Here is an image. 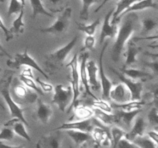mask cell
<instances>
[{"label": "cell", "instance_id": "obj_1", "mask_svg": "<svg viewBox=\"0 0 158 148\" xmlns=\"http://www.w3.org/2000/svg\"><path fill=\"white\" fill-rule=\"evenodd\" d=\"M123 21L121 26L117 30V38L111 50V57L115 63L120 60V56L124 50L127 44L134 32L140 29V18L134 12L127 13L123 15Z\"/></svg>", "mask_w": 158, "mask_h": 148}, {"label": "cell", "instance_id": "obj_2", "mask_svg": "<svg viewBox=\"0 0 158 148\" xmlns=\"http://www.w3.org/2000/svg\"><path fill=\"white\" fill-rule=\"evenodd\" d=\"M14 73H15V72L10 70H7L5 72L4 76L0 80V92H1L4 100L6 101L8 107H9V112H10L12 118L13 117L18 118L26 126H29V123L26 121L24 115H23L24 109L19 107V106L12 100L10 95V92H9V86H10L12 77L14 76Z\"/></svg>", "mask_w": 158, "mask_h": 148}, {"label": "cell", "instance_id": "obj_3", "mask_svg": "<svg viewBox=\"0 0 158 148\" xmlns=\"http://www.w3.org/2000/svg\"><path fill=\"white\" fill-rule=\"evenodd\" d=\"M79 40L78 35H75L72 40L69 42L66 45L60 49H57L55 52L48 54L45 57V66L46 70L49 74H54L60 70L64 65L65 60L69 55V52L73 50L74 46Z\"/></svg>", "mask_w": 158, "mask_h": 148}, {"label": "cell", "instance_id": "obj_4", "mask_svg": "<svg viewBox=\"0 0 158 148\" xmlns=\"http://www.w3.org/2000/svg\"><path fill=\"white\" fill-rule=\"evenodd\" d=\"M9 92L12 100L18 105L32 104L38 99L35 92L31 91L18 77H12Z\"/></svg>", "mask_w": 158, "mask_h": 148}, {"label": "cell", "instance_id": "obj_5", "mask_svg": "<svg viewBox=\"0 0 158 148\" xmlns=\"http://www.w3.org/2000/svg\"><path fill=\"white\" fill-rule=\"evenodd\" d=\"M6 65L8 66V67L11 68V69H19L21 66H29V67L32 68V69H35L39 72H40L46 80L49 79V76L46 74V72L42 68H40V66L35 62V60H33L29 56L27 49H25L24 52L15 54L13 60L12 59L9 60H9L6 63Z\"/></svg>", "mask_w": 158, "mask_h": 148}, {"label": "cell", "instance_id": "obj_6", "mask_svg": "<svg viewBox=\"0 0 158 148\" xmlns=\"http://www.w3.org/2000/svg\"><path fill=\"white\" fill-rule=\"evenodd\" d=\"M72 9L67 7L64 9L61 14L57 17L55 23L48 28L40 29V32L44 33H51L53 35H60L66 32L69 28L72 19Z\"/></svg>", "mask_w": 158, "mask_h": 148}, {"label": "cell", "instance_id": "obj_7", "mask_svg": "<svg viewBox=\"0 0 158 148\" xmlns=\"http://www.w3.org/2000/svg\"><path fill=\"white\" fill-rule=\"evenodd\" d=\"M73 89L71 86H64L58 84L54 88V95L52 97V103L56 104L62 112H65L66 108L69 106L73 100Z\"/></svg>", "mask_w": 158, "mask_h": 148}, {"label": "cell", "instance_id": "obj_8", "mask_svg": "<svg viewBox=\"0 0 158 148\" xmlns=\"http://www.w3.org/2000/svg\"><path fill=\"white\" fill-rule=\"evenodd\" d=\"M66 67H70L71 69V78H70V83H71V87L73 89V100L71 102L69 107L68 109L67 113L70 112L71 109L73 106L75 105L77 103V99H78L79 96L80 94V74H79L78 71V53H76L70 60L68 64H66Z\"/></svg>", "mask_w": 158, "mask_h": 148}, {"label": "cell", "instance_id": "obj_9", "mask_svg": "<svg viewBox=\"0 0 158 148\" xmlns=\"http://www.w3.org/2000/svg\"><path fill=\"white\" fill-rule=\"evenodd\" d=\"M103 125L99 122L96 117L80 120L78 121L70 122V123H63L60 126L54 129V130H77L84 131V132H92L93 129L96 126Z\"/></svg>", "mask_w": 158, "mask_h": 148}, {"label": "cell", "instance_id": "obj_10", "mask_svg": "<svg viewBox=\"0 0 158 148\" xmlns=\"http://www.w3.org/2000/svg\"><path fill=\"white\" fill-rule=\"evenodd\" d=\"M110 69L112 72L115 73L117 76L120 79V81L125 85V86L129 89L131 96V100H140L142 90H143V84H142V83L134 81L131 78L126 76L122 72H118V71L113 69V68H110Z\"/></svg>", "mask_w": 158, "mask_h": 148}, {"label": "cell", "instance_id": "obj_11", "mask_svg": "<svg viewBox=\"0 0 158 148\" xmlns=\"http://www.w3.org/2000/svg\"><path fill=\"white\" fill-rule=\"evenodd\" d=\"M142 111L141 109H135L132 111L122 110L118 111L114 114V123H117L118 126L125 131H129L132 126L134 119Z\"/></svg>", "mask_w": 158, "mask_h": 148}, {"label": "cell", "instance_id": "obj_12", "mask_svg": "<svg viewBox=\"0 0 158 148\" xmlns=\"http://www.w3.org/2000/svg\"><path fill=\"white\" fill-rule=\"evenodd\" d=\"M108 41L105 42L104 45H103L102 50L100 54V58H99V68L98 72L100 74V85H101L102 90H103V98L106 99V100H109V93L110 91L111 88H112V83L110 81L109 79L106 77L105 75L104 69H103V56H104V52L106 51V47H107Z\"/></svg>", "mask_w": 158, "mask_h": 148}, {"label": "cell", "instance_id": "obj_13", "mask_svg": "<svg viewBox=\"0 0 158 148\" xmlns=\"http://www.w3.org/2000/svg\"><path fill=\"white\" fill-rule=\"evenodd\" d=\"M91 134H92L94 143H96V146H110V143L112 144L110 133L109 130L105 127L104 125L96 126L93 129Z\"/></svg>", "mask_w": 158, "mask_h": 148}, {"label": "cell", "instance_id": "obj_14", "mask_svg": "<svg viewBox=\"0 0 158 148\" xmlns=\"http://www.w3.org/2000/svg\"><path fill=\"white\" fill-rule=\"evenodd\" d=\"M109 98L115 102V103H123L131 101V96L129 89L122 83L111 88Z\"/></svg>", "mask_w": 158, "mask_h": 148}, {"label": "cell", "instance_id": "obj_15", "mask_svg": "<svg viewBox=\"0 0 158 148\" xmlns=\"http://www.w3.org/2000/svg\"><path fill=\"white\" fill-rule=\"evenodd\" d=\"M114 12V9H110L109 12L106 13V16L104 18V21H103V26L101 28V32H100V43H102L104 42V39L106 37H110V38H114L116 36L117 33V24H111L110 23V19L111 18L113 12Z\"/></svg>", "mask_w": 158, "mask_h": 148}, {"label": "cell", "instance_id": "obj_16", "mask_svg": "<svg viewBox=\"0 0 158 148\" xmlns=\"http://www.w3.org/2000/svg\"><path fill=\"white\" fill-rule=\"evenodd\" d=\"M52 134L44 135L40 139L36 146L39 148H58L61 146L62 137L59 130H54Z\"/></svg>", "mask_w": 158, "mask_h": 148}, {"label": "cell", "instance_id": "obj_17", "mask_svg": "<svg viewBox=\"0 0 158 148\" xmlns=\"http://www.w3.org/2000/svg\"><path fill=\"white\" fill-rule=\"evenodd\" d=\"M88 58H89V53L88 52H84L80 56V80H81L82 85L84 86L86 92L94 100H97V98L90 90V87H89V83H88V78H87V73H86V64L87 62Z\"/></svg>", "mask_w": 158, "mask_h": 148}, {"label": "cell", "instance_id": "obj_18", "mask_svg": "<svg viewBox=\"0 0 158 148\" xmlns=\"http://www.w3.org/2000/svg\"><path fill=\"white\" fill-rule=\"evenodd\" d=\"M37 107L35 112L36 119L43 124H47L53 114L52 106L49 104L44 103L40 99H37Z\"/></svg>", "mask_w": 158, "mask_h": 148}, {"label": "cell", "instance_id": "obj_19", "mask_svg": "<svg viewBox=\"0 0 158 148\" xmlns=\"http://www.w3.org/2000/svg\"><path fill=\"white\" fill-rule=\"evenodd\" d=\"M86 73H87L88 83L89 87L94 89V91H99L101 88L100 82L97 80V72H98V67L96 65L95 62L93 60L86 62Z\"/></svg>", "mask_w": 158, "mask_h": 148}, {"label": "cell", "instance_id": "obj_20", "mask_svg": "<svg viewBox=\"0 0 158 148\" xmlns=\"http://www.w3.org/2000/svg\"><path fill=\"white\" fill-rule=\"evenodd\" d=\"M66 131L67 135L77 146H82L86 143H94L91 133L77 130H67Z\"/></svg>", "mask_w": 158, "mask_h": 148}, {"label": "cell", "instance_id": "obj_21", "mask_svg": "<svg viewBox=\"0 0 158 148\" xmlns=\"http://www.w3.org/2000/svg\"><path fill=\"white\" fill-rule=\"evenodd\" d=\"M150 8H153V9H157V4L154 2V0H140L136 2L133 3L127 9L122 12L118 17H117V20H116V23L120 21L121 18L127 13H129L131 12H135V11L138 10H143L146 9H150Z\"/></svg>", "mask_w": 158, "mask_h": 148}, {"label": "cell", "instance_id": "obj_22", "mask_svg": "<svg viewBox=\"0 0 158 148\" xmlns=\"http://www.w3.org/2000/svg\"><path fill=\"white\" fill-rule=\"evenodd\" d=\"M4 126H11L12 130H13L15 134L23 137V139L26 140L27 141L31 142V138L29 137V134L27 133V131H26L25 124L23 122L20 121L18 118L13 117L12 120H9L6 123H4Z\"/></svg>", "mask_w": 158, "mask_h": 148}, {"label": "cell", "instance_id": "obj_23", "mask_svg": "<svg viewBox=\"0 0 158 148\" xmlns=\"http://www.w3.org/2000/svg\"><path fill=\"white\" fill-rule=\"evenodd\" d=\"M127 49L126 52V61H125L123 68H126L127 66H129L131 65L134 64L137 62V56L140 53L141 49L139 48L134 43V40H128L127 43Z\"/></svg>", "mask_w": 158, "mask_h": 148}, {"label": "cell", "instance_id": "obj_24", "mask_svg": "<svg viewBox=\"0 0 158 148\" xmlns=\"http://www.w3.org/2000/svg\"><path fill=\"white\" fill-rule=\"evenodd\" d=\"M145 127H146V125H145L143 118L141 117H138V118L136 119L135 123H134V125H132L131 130L127 131V133L126 132L125 137L131 140V141H132L136 137L143 135Z\"/></svg>", "mask_w": 158, "mask_h": 148}, {"label": "cell", "instance_id": "obj_25", "mask_svg": "<svg viewBox=\"0 0 158 148\" xmlns=\"http://www.w3.org/2000/svg\"><path fill=\"white\" fill-rule=\"evenodd\" d=\"M121 72L124 74L126 76L129 77L131 80H151L154 78L153 74L150 72H145V71L140 70L137 69H127V68H123L121 69Z\"/></svg>", "mask_w": 158, "mask_h": 148}, {"label": "cell", "instance_id": "obj_26", "mask_svg": "<svg viewBox=\"0 0 158 148\" xmlns=\"http://www.w3.org/2000/svg\"><path fill=\"white\" fill-rule=\"evenodd\" d=\"M23 16H24V8H22L19 13L18 14V17L14 20L12 28L9 29L13 36L15 35L18 36L24 32L25 23L23 22Z\"/></svg>", "mask_w": 158, "mask_h": 148}, {"label": "cell", "instance_id": "obj_27", "mask_svg": "<svg viewBox=\"0 0 158 148\" xmlns=\"http://www.w3.org/2000/svg\"><path fill=\"white\" fill-rule=\"evenodd\" d=\"M29 2L32 7V17L33 18H35L40 14L52 17V18L54 16L44 7L43 4V0H29Z\"/></svg>", "mask_w": 158, "mask_h": 148}, {"label": "cell", "instance_id": "obj_28", "mask_svg": "<svg viewBox=\"0 0 158 148\" xmlns=\"http://www.w3.org/2000/svg\"><path fill=\"white\" fill-rule=\"evenodd\" d=\"M94 112V116L102 123L103 125H112L114 123V114H110V113L105 112V111L101 110L98 108H94L93 109Z\"/></svg>", "mask_w": 158, "mask_h": 148}, {"label": "cell", "instance_id": "obj_29", "mask_svg": "<svg viewBox=\"0 0 158 148\" xmlns=\"http://www.w3.org/2000/svg\"><path fill=\"white\" fill-rule=\"evenodd\" d=\"M140 0H119L118 2L117 3V9L115 12H113V18L111 20V24H117L116 23V20H117V17L124 12L126 9H127L133 3L136 2Z\"/></svg>", "mask_w": 158, "mask_h": 148}, {"label": "cell", "instance_id": "obj_30", "mask_svg": "<svg viewBox=\"0 0 158 148\" xmlns=\"http://www.w3.org/2000/svg\"><path fill=\"white\" fill-rule=\"evenodd\" d=\"M145 102L140 100H131L123 103H114L113 106L115 108H121L126 111H132L135 109H141L142 106L145 104Z\"/></svg>", "mask_w": 158, "mask_h": 148}, {"label": "cell", "instance_id": "obj_31", "mask_svg": "<svg viewBox=\"0 0 158 148\" xmlns=\"http://www.w3.org/2000/svg\"><path fill=\"white\" fill-rule=\"evenodd\" d=\"M134 143H135L138 148H157V144L154 143L149 137L146 136H138L136 137L132 140Z\"/></svg>", "mask_w": 158, "mask_h": 148}, {"label": "cell", "instance_id": "obj_32", "mask_svg": "<svg viewBox=\"0 0 158 148\" xmlns=\"http://www.w3.org/2000/svg\"><path fill=\"white\" fill-rule=\"evenodd\" d=\"M74 113H75V116L77 117L78 120L90 118L94 116L93 109L85 106H76Z\"/></svg>", "mask_w": 158, "mask_h": 148}, {"label": "cell", "instance_id": "obj_33", "mask_svg": "<svg viewBox=\"0 0 158 148\" xmlns=\"http://www.w3.org/2000/svg\"><path fill=\"white\" fill-rule=\"evenodd\" d=\"M100 18H97V20L92 23L91 24L86 25V24H82V23H76L77 24V29H79L81 32H83L84 33H86L88 35H94V33L96 32V29H97V26L100 25Z\"/></svg>", "mask_w": 158, "mask_h": 148}, {"label": "cell", "instance_id": "obj_34", "mask_svg": "<svg viewBox=\"0 0 158 148\" xmlns=\"http://www.w3.org/2000/svg\"><path fill=\"white\" fill-rule=\"evenodd\" d=\"M110 133L111 141H112L111 146H113V147H116L119 140L123 138V137H125V134H126V131L123 130L122 128H120L118 126H115L112 127Z\"/></svg>", "mask_w": 158, "mask_h": 148}, {"label": "cell", "instance_id": "obj_35", "mask_svg": "<svg viewBox=\"0 0 158 148\" xmlns=\"http://www.w3.org/2000/svg\"><path fill=\"white\" fill-rule=\"evenodd\" d=\"M82 9L80 12V18L81 19L86 21L89 18V7L94 3L100 2V0H81Z\"/></svg>", "mask_w": 158, "mask_h": 148}, {"label": "cell", "instance_id": "obj_36", "mask_svg": "<svg viewBox=\"0 0 158 148\" xmlns=\"http://www.w3.org/2000/svg\"><path fill=\"white\" fill-rule=\"evenodd\" d=\"M19 80H21V81L23 82V83H24L27 87H29V89H33L35 92L40 94V95L42 96L44 95V93H43L41 88H40V86H37V85L35 83V82H34L33 80L34 79L31 78V77H29V76H23L20 74Z\"/></svg>", "mask_w": 158, "mask_h": 148}, {"label": "cell", "instance_id": "obj_37", "mask_svg": "<svg viewBox=\"0 0 158 148\" xmlns=\"http://www.w3.org/2000/svg\"><path fill=\"white\" fill-rule=\"evenodd\" d=\"M141 26H142V29H141V33L142 34H148L151 32V31L154 30L155 28H157V23L155 20H154L153 18H143L141 22Z\"/></svg>", "mask_w": 158, "mask_h": 148}, {"label": "cell", "instance_id": "obj_38", "mask_svg": "<svg viewBox=\"0 0 158 148\" xmlns=\"http://www.w3.org/2000/svg\"><path fill=\"white\" fill-rule=\"evenodd\" d=\"M48 4L50 5L49 7V12H61L64 9V4L66 0H47Z\"/></svg>", "mask_w": 158, "mask_h": 148}, {"label": "cell", "instance_id": "obj_39", "mask_svg": "<svg viewBox=\"0 0 158 148\" xmlns=\"http://www.w3.org/2000/svg\"><path fill=\"white\" fill-rule=\"evenodd\" d=\"M24 7L25 6H22L19 0H10L9 8H8L7 15L9 17L13 14H19L22 8Z\"/></svg>", "mask_w": 158, "mask_h": 148}, {"label": "cell", "instance_id": "obj_40", "mask_svg": "<svg viewBox=\"0 0 158 148\" xmlns=\"http://www.w3.org/2000/svg\"><path fill=\"white\" fill-rule=\"evenodd\" d=\"M15 133L11 126H4L0 132V140H7L10 141L15 137Z\"/></svg>", "mask_w": 158, "mask_h": 148}, {"label": "cell", "instance_id": "obj_41", "mask_svg": "<svg viewBox=\"0 0 158 148\" xmlns=\"http://www.w3.org/2000/svg\"><path fill=\"white\" fill-rule=\"evenodd\" d=\"M92 104L94 107L98 108V109L105 111V112H112V106H111V105H110L109 103H106V101H104L103 100H99V99L94 100L92 102Z\"/></svg>", "mask_w": 158, "mask_h": 148}, {"label": "cell", "instance_id": "obj_42", "mask_svg": "<svg viewBox=\"0 0 158 148\" xmlns=\"http://www.w3.org/2000/svg\"><path fill=\"white\" fill-rule=\"evenodd\" d=\"M148 120L150 123L155 128V130L158 127V113H157V106H154L148 115Z\"/></svg>", "mask_w": 158, "mask_h": 148}, {"label": "cell", "instance_id": "obj_43", "mask_svg": "<svg viewBox=\"0 0 158 148\" xmlns=\"http://www.w3.org/2000/svg\"><path fill=\"white\" fill-rule=\"evenodd\" d=\"M116 147L119 148H138V146L135 144V143H133L132 141H131L130 140L127 139L126 137H123V138L120 139L119 140V142L117 143V146Z\"/></svg>", "mask_w": 158, "mask_h": 148}, {"label": "cell", "instance_id": "obj_44", "mask_svg": "<svg viewBox=\"0 0 158 148\" xmlns=\"http://www.w3.org/2000/svg\"><path fill=\"white\" fill-rule=\"evenodd\" d=\"M36 83L40 85V87L41 88L42 90H43L44 92H52L53 90V86H52L51 84L49 83H46V82H43V80H40V78H36L35 80Z\"/></svg>", "mask_w": 158, "mask_h": 148}, {"label": "cell", "instance_id": "obj_45", "mask_svg": "<svg viewBox=\"0 0 158 148\" xmlns=\"http://www.w3.org/2000/svg\"><path fill=\"white\" fill-rule=\"evenodd\" d=\"M0 29H1L3 31V32H4L5 35H6V40L7 42L10 41L11 39H12L14 38L13 35L11 33L10 30H9V29H8L7 28H6V26H5L4 23H3V21H2V19L1 17H0Z\"/></svg>", "mask_w": 158, "mask_h": 148}, {"label": "cell", "instance_id": "obj_46", "mask_svg": "<svg viewBox=\"0 0 158 148\" xmlns=\"http://www.w3.org/2000/svg\"><path fill=\"white\" fill-rule=\"evenodd\" d=\"M96 39L93 35H88L84 41V47L85 49H93L95 46Z\"/></svg>", "mask_w": 158, "mask_h": 148}, {"label": "cell", "instance_id": "obj_47", "mask_svg": "<svg viewBox=\"0 0 158 148\" xmlns=\"http://www.w3.org/2000/svg\"><path fill=\"white\" fill-rule=\"evenodd\" d=\"M148 136L155 143H157L158 145V134L157 132V130H152V131H150L148 132Z\"/></svg>", "mask_w": 158, "mask_h": 148}, {"label": "cell", "instance_id": "obj_48", "mask_svg": "<svg viewBox=\"0 0 158 148\" xmlns=\"http://www.w3.org/2000/svg\"><path fill=\"white\" fill-rule=\"evenodd\" d=\"M0 56H6L8 57V58L9 59V60H12V57L11 56L10 54L9 53V52H7V51L6 50V49H5L4 47L2 46V45L1 44V43H0Z\"/></svg>", "mask_w": 158, "mask_h": 148}, {"label": "cell", "instance_id": "obj_49", "mask_svg": "<svg viewBox=\"0 0 158 148\" xmlns=\"http://www.w3.org/2000/svg\"><path fill=\"white\" fill-rule=\"evenodd\" d=\"M21 75L26 76H29V77H31V78L34 79V76H33V74H32V69H31V67L26 68V69H23V72H21Z\"/></svg>", "mask_w": 158, "mask_h": 148}, {"label": "cell", "instance_id": "obj_50", "mask_svg": "<svg viewBox=\"0 0 158 148\" xmlns=\"http://www.w3.org/2000/svg\"><path fill=\"white\" fill-rule=\"evenodd\" d=\"M146 65L147 66H149L150 68H151V69H152V70L154 71V73L155 74V75H157V71H158V65H157V61L151 62V63H148V64H146Z\"/></svg>", "mask_w": 158, "mask_h": 148}, {"label": "cell", "instance_id": "obj_51", "mask_svg": "<svg viewBox=\"0 0 158 148\" xmlns=\"http://www.w3.org/2000/svg\"><path fill=\"white\" fill-rule=\"evenodd\" d=\"M19 146H13V145H10V144H6V143H3L2 141L0 140V147H18Z\"/></svg>", "mask_w": 158, "mask_h": 148}, {"label": "cell", "instance_id": "obj_52", "mask_svg": "<svg viewBox=\"0 0 158 148\" xmlns=\"http://www.w3.org/2000/svg\"><path fill=\"white\" fill-rule=\"evenodd\" d=\"M109 1H110V0H103V1L102 2L101 4L100 5V6H98V8H97V9H95V11H94V12H98V11L100 10V9H102V8L103 7V6H104L105 4H106V2H109Z\"/></svg>", "mask_w": 158, "mask_h": 148}, {"label": "cell", "instance_id": "obj_53", "mask_svg": "<svg viewBox=\"0 0 158 148\" xmlns=\"http://www.w3.org/2000/svg\"><path fill=\"white\" fill-rule=\"evenodd\" d=\"M0 107H1L2 109H5V106H4V104H3V103H2V100H1V98H0Z\"/></svg>", "mask_w": 158, "mask_h": 148}, {"label": "cell", "instance_id": "obj_54", "mask_svg": "<svg viewBox=\"0 0 158 148\" xmlns=\"http://www.w3.org/2000/svg\"><path fill=\"white\" fill-rule=\"evenodd\" d=\"M19 2H21L22 6H25V5H26V0H19Z\"/></svg>", "mask_w": 158, "mask_h": 148}, {"label": "cell", "instance_id": "obj_55", "mask_svg": "<svg viewBox=\"0 0 158 148\" xmlns=\"http://www.w3.org/2000/svg\"><path fill=\"white\" fill-rule=\"evenodd\" d=\"M0 1H1V2H3V1H5V0H0Z\"/></svg>", "mask_w": 158, "mask_h": 148}]
</instances>
